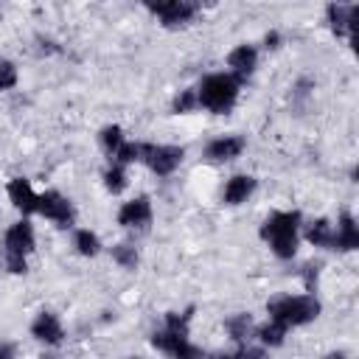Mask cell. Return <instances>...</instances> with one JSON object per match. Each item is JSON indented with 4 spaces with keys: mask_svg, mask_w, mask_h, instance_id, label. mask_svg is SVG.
<instances>
[{
    "mask_svg": "<svg viewBox=\"0 0 359 359\" xmlns=\"http://www.w3.org/2000/svg\"><path fill=\"white\" fill-rule=\"evenodd\" d=\"M297 227H300L297 210H278L261 224V238L272 247L278 258H292L297 252Z\"/></svg>",
    "mask_w": 359,
    "mask_h": 359,
    "instance_id": "obj_1",
    "label": "cell"
},
{
    "mask_svg": "<svg viewBox=\"0 0 359 359\" xmlns=\"http://www.w3.org/2000/svg\"><path fill=\"white\" fill-rule=\"evenodd\" d=\"M238 87H241V81L233 79L230 73H210V76L202 79V84L196 90V101L208 112L224 115V112L233 109V104L238 98Z\"/></svg>",
    "mask_w": 359,
    "mask_h": 359,
    "instance_id": "obj_2",
    "label": "cell"
},
{
    "mask_svg": "<svg viewBox=\"0 0 359 359\" xmlns=\"http://www.w3.org/2000/svg\"><path fill=\"white\" fill-rule=\"evenodd\" d=\"M266 311H269V320L283 323L289 328V325H306L317 320L320 303L314 294H280L266 303Z\"/></svg>",
    "mask_w": 359,
    "mask_h": 359,
    "instance_id": "obj_3",
    "label": "cell"
},
{
    "mask_svg": "<svg viewBox=\"0 0 359 359\" xmlns=\"http://www.w3.org/2000/svg\"><path fill=\"white\" fill-rule=\"evenodd\" d=\"M34 250V227L28 222H17L6 230V238H3V261H6V269L20 275L28 269L25 264V255Z\"/></svg>",
    "mask_w": 359,
    "mask_h": 359,
    "instance_id": "obj_4",
    "label": "cell"
},
{
    "mask_svg": "<svg viewBox=\"0 0 359 359\" xmlns=\"http://www.w3.org/2000/svg\"><path fill=\"white\" fill-rule=\"evenodd\" d=\"M146 8H149L154 17H160V22H163L165 28H180V25H188V22L196 17V11H199V6H196V3H191V0L146 3Z\"/></svg>",
    "mask_w": 359,
    "mask_h": 359,
    "instance_id": "obj_5",
    "label": "cell"
},
{
    "mask_svg": "<svg viewBox=\"0 0 359 359\" xmlns=\"http://www.w3.org/2000/svg\"><path fill=\"white\" fill-rule=\"evenodd\" d=\"M185 151L180 146H151L143 143V163H149V168L160 177H168L180 163H182Z\"/></svg>",
    "mask_w": 359,
    "mask_h": 359,
    "instance_id": "obj_6",
    "label": "cell"
},
{
    "mask_svg": "<svg viewBox=\"0 0 359 359\" xmlns=\"http://www.w3.org/2000/svg\"><path fill=\"white\" fill-rule=\"evenodd\" d=\"M36 213H42L45 219L56 222L59 227H70L73 224V205L59 191H45L39 196V202H36Z\"/></svg>",
    "mask_w": 359,
    "mask_h": 359,
    "instance_id": "obj_7",
    "label": "cell"
},
{
    "mask_svg": "<svg viewBox=\"0 0 359 359\" xmlns=\"http://www.w3.org/2000/svg\"><path fill=\"white\" fill-rule=\"evenodd\" d=\"M325 17H328V25L337 36L348 34L351 42L356 39V17H359V6H342V3H331L325 8Z\"/></svg>",
    "mask_w": 359,
    "mask_h": 359,
    "instance_id": "obj_8",
    "label": "cell"
},
{
    "mask_svg": "<svg viewBox=\"0 0 359 359\" xmlns=\"http://www.w3.org/2000/svg\"><path fill=\"white\" fill-rule=\"evenodd\" d=\"M149 222H151V202L146 196L123 202L118 210V224H123V227H146Z\"/></svg>",
    "mask_w": 359,
    "mask_h": 359,
    "instance_id": "obj_9",
    "label": "cell"
},
{
    "mask_svg": "<svg viewBox=\"0 0 359 359\" xmlns=\"http://www.w3.org/2000/svg\"><path fill=\"white\" fill-rule=\"evenodd\" d=\"M244 146H247L244 137H238V135H224V137H216V140L208 143L205 157L213 160V163H227V160L238 157V154L244 151Z\"/></svg>",
    "mask_w": 359,
    "mask_h": 359,
    "instance_id": "obj_10",
    "label": "cell"
},
{
    "mask_svg": "<svg viewBox=\"0 0 359 359\" xmlns=\"http://www.w3.org/2000/svg\"><path fill=\"white\" fill-rule=\"evenodd\" d=\"M31 334H34L39 342H45V345H59L62 337H65V328H62V323H59V317H56L53 311H42V314L31 323Z\"/></svg>",
    "mask_w": 359,
    "mask_h": 359,
    "instance_id": "obj_11",
    "label": "cell"
},
{
    "mask_svg": "<svg viewBox=\"0 0 359 359\" xmlns=\"http://www.w3.org/2000/svg\"><path fill=\"white\" fill-rule=\"evenodd\" d=\"M255 62H258V53H255L252 45H238V48H233L227 53V67L233 70L230 76L238 79V81H244L255 70Z\"/></svg>",
    "mask_w": 359,
    "mask_h": 359,
    "instance_id": "obj_12",
    "label": "cell"
},
{
    "mask_svg": "<svg viewBox=\"0 0 359 359\" xmlns=\"http://www.w3.org/2000/svg\"><path fill=\"white\" fill-rule=\"evenodd\" d=\"M8 199L14 202L17 210H22V213H36L39 196L34 194V188H31V182H28L25 177H14V180L8 182Z\"/></svg>",
    "mask_w": 359,
    "mask_h": 359,
    "instance_id": "obj_13",
    "label": "cell"
},
{
    "mask_svg": "<svg viewBox=\"0 0 359 359\" xmlns=\"http://www.w3.org/2000/svg\"><path fill=\"white\" fill-rule=\"evenodd\" d=\"M255 191V180L250 174H236L227 180L224 185V194H222V202L224 205H241L250 199V194Z\"/></svg>",
    "mask_w": 359,
    "mask_h": 359,
    "instance_id": "obj_14",
    "label": "cell"
},
{
    "mask_svg": "<svg viewBox=\"0 0 359 359\" xmlns=\"http://www.w3.org/2000/svg\"><path fill=\"white\" fill-rule=\"evenodd\" d=\"M331 247L345 250V252L359 247V227H356V222H353L351 213H342V216H339V224H337V230H334Z\"/></svg>",
    "mask_w": 359,
    "mask_h": 359,
    "instance_id": "obj_15",
    "label": "cell"
},
{
    "mask_svg": "<svg viewBox=\"0 0 359 359\" xmlns=\"http://www.w3.org/2000/svg\"><path fill=\"white\" fill-rule=\"evenodd\" d=\"M151 345L168 356H174L177 351H182L188 345V331H177V328H160L151 334Z\"/></svg>",
    "mask_w": 359,
    "mask_h": 359,
    "instance_id": "obj_16",
    "label": "cell"
},
{
    "mask_svg": "<svg viewBox=\"0 0 359 359\" xmlns=\"http://www.w3.org/2000/svg\"><path fill=\"white\" fill-rule=\"evenodd\" d=\"M306 238L314 244V247H331L334 241V224L328 219H314L309 227H306Z\"/></svg>",
    "mask_w": 359,
    "mask_h": 359,
    "instance_id": "obj_17",
    "label": "cell"
},
{
    "mask_svg": "<svg viewBox=\"0 0 359 359\" xmlns=\"http://www.w3.org/2000/svg\"><path fill=\"white\" fill-rule=\"evenodd\" d=\"M224 328L236 342H244L250 337V331H252V317L250 314H233V317L224 320Z\"/></svg>",
    "mask_w": 359,
    "mask_h": 359,
    "instance_id": "obj_18",
    "label": "cell"
},
{
    "mask_svg": "<svg viewBox=\"0 0 359 359\" xmlns=\"http://www.w3.org/2000/svg\"><path fill=\"white\" fill-rule=\"evenodd\" d=\"M286 325L283 323H275V320H269L266 325H261L255 334H258V339H261V345H269V348H278V345H283V337H286Z\"/></svg>",
    "mask_w": 359,
    "mask_h": 359,
    "instance_id": "obj_19",
    "label": "cell"
},
{
    "mask_svg": "<svg viewBox=\"0 0 359 359\" xmlns=\"http://www.w3.org/2000/svg\"><path fill=\"white\" fill-rule=\"evenodd\" d=\"M73 247L81 252V255H98V250H101V241H98V236L93 233V230H76V236H73Z\"/></svg>",
    "mask_w": 359,
    "mask_h": 359,
    "instance_id": "obj_20",
    "label": "cell"
},
{
    "mask_svg": "<svg viewBox=\"0 0 359 359\" xmlns=\"http://www.w3.org/2000/svg\"><path fill=\"white\" fill-rule=\"evenodd\" d=\"M115 157V165H129V163H137V160H143V143H126L123 140V146L112 154Z\"/></svg>",
    "mask_w": 359,
    "mask_h": 359,
    "instance_id": "obj_21",
    "label": "cell"
},
{
    "mask_svg": "<svg viewBox=\"0 0 359 359\" xmlns=\"http://www.w3.org/2000/svg\"><path fill=\"white\" fill-rule=\"evenodd\" d=\"M101 146H104V151L112 157V154L123 146V132H121V126H104V129H101Z\"/></svg>",
    "mask_w": 359,
    "mask_h": 359,
    "instance_id": "obj_22",
    "label": "cell"
},
{
    "mask_svg": "<svg viewBox=\"0 0 359 359\" xmlns=\"http://www.w3.org/2000/svg\"><path fill=\"white\" fill-rule=\"evenodd\" d=\"M104 185H107L109 194H121V191L126 188V174H123V168H121V165H109V168L104 171Z\"/></svg>",
    "mask_w": 359,
    "mask_h": 359,
    "instance_id": "obj_23",
    "label": "cell"
},
{
    "mask_svg": "<svg viewBox=\"0 0 359 359\" xmlns=\"http://www.w3.org/2000/svg\"><path fill=\"white\" fill-rule=\"evenodd\" d=\"M112 258H115V264H121L123 269H135V266H137V250L129 247V244L112 247Z\"/></svg>",
    "mask_w": 359,
    "mask_h": 359,
    "instance_id": "obj_24",
    "label": "cell"
},
{
    "mask_svg": "<svg viewBox=\"0 0 359 359\" xmlns=\"http://www.w3.org/2000/svg\"><path fill=\"white\" fill-rule=\"evenodd\" d=\"M199 107V101H196V90H182L177 98H174V104H171V109L180 115V112H191V109H196Z\"/></svg>",
    "mask_w": 359,
    "mask_h": 359,
    "instance_id": "obj_25",
    "label": "cell"
},
{
    "mask_svg": "<svg viewBox=\"0 0 359 359\" xmlns=\"http://www.w3.org/2000/svg\"><path fill=\"white\" fill-rule=\"evenodd\" d=\"M17 84V67L14 62H0V90H11Z\"/></svg>",
    "mask_w": 359,
    "mask_h": 359,
    "instance_id": "obj_26",
    "label": "cell"
},
{
    "mask_svg": "<svg viewBox=\"0 0 359 359\" xmlns=\"http://www.w3.org/2000/svg\"><path fill=\"white\" fill-rule=\"evenodd\" d=\"M216 359H266V353L261 348H238L236 353H222Z\"/></svg>",
    "mask_w": 359,
    "mask_h": 359,
    "instance_id": "obj_27",
    "label": "cell"
},
{
    "mask_svg": "<svg viewBox=\"0 0 359 359\" xmlns=\"http://www.w3.org/2000/svg\"><path fill=\"white\" fill-rule=\"evenodd\" d=\"M174 359H205V353H202L196 345H191V342H188L182 351H177V353H174Z\"/></svg>",
    "mask_w": 359,
    "mask_h": 359,
    "instance_id": "obj_28",
    "label": "cell"
},
{
    "mask_svg": "<svg viewBox=\"0 0 359 359\" xmlns=\"http://www.w3.org/2000/svg\"><path fill=\"white\" fill-rule=\"evenodd\" d=\"M314 280H317V266H314V264H309V266H306V286L311 289V286H314Z\"/></svg>",
    "mask_w": 359,
    "mask_h": 359,
    "instance_id": "obj_29",
    "label": "cell"
},
{
    "mask_svg": "<svg viewBox=\"0 0 359 359\" xmlns=\"http://www.w3.org/2000/svg\"><path fill=\"white\" fill-rule=\"evenodd\" d=\"M0 359H14V345L0 342Z\"/></svg>",
    "mask_w": 359,
    "mask_h": 359,
    "instance_id": "obj_30",
    "label": "cell"
},
{
    "mask_svg": "<svg viewBox=\"0 0 359 359\" xmlns=\"http://www.w3.org/2000/svg\"><path fill=\"white\" fill-rule=\"evenodd\" d=\"M264 42H266V48H278V42H280V36H278V34L272 31V34H266V39H264Z\"/></svg>",
    "mask_w": 359,
    "mask_h": 359,
    "instance_id": "obj_31",
    "label": "cell"
},
{
    "mask_svg": "<svg viewBox=\"0 0 359 359\" xmlns=\"http://www.w3.org/2000/svg\"><path fill=\"white\" fill-rule=\"evenodd\" d=\"M323 359H348V356H345V353H339V351H334V353H325Z\"/></svg>",
    "mask_w": 359,
    "mask_h": 359,
    "instance_id": "obj_32",
    "label": "cell"
},
{
    "mask_svg": "<svg viewBox=\"0 0 359 359\" xmlns=\"http://www.w3.org/2000/svg\"><path fill=\"white\" fill-rule=\"evenodd\" d=\"M39 359H59V356H53V353H42Z\"/></svg>",
    "mask_w": 359,
    "mask_h": 359,
    "instance_id": "obj_33",
    "label": "cell"
},
{
    "mask_svg": "<svg viewBox=\"0 0 359 359\" xmlns=\"http://www.w3.org/2000/svg\"><path fill=\"white\" fill-rule=\"evenodd\" d=\"M126 359H140V356H126Z\"/></svg>",
    "mask_w": 359,
    "mask_h": 359,
    "instance_id": "obj_34",
    "label": "cell"
}]
</instances>
